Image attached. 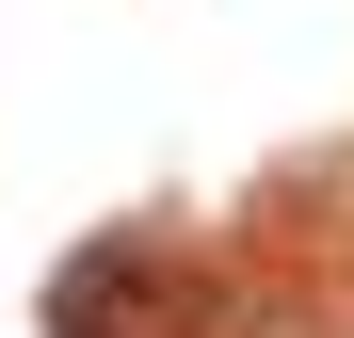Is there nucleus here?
Returning a JSON list of instances; mask_svg holds the SVG:
<instances>
[{
    "mask_svg": "<svg viewBox=\"0 0 354 338\" xmlns=\"http://www.w3.org/2000/svg\"><path fill=\"white\" fill-rule=\"evenodd\" d=\"M194 258L161 242V225H129V242L65 258V290H48V338H194Z\"/></svg>",
    "mask_w": 354,
    "mask_h": 338,
    "instance_id": "obj_1",
    "label": "nucleus"
},
{
    "mask_svg": "<svg viewBox=\"0 0 354 338\" xmlns=\"http://www.w3.org/2000/svg\"><path fill=\"white\" fill-rule=\"evenodd\" d=\"M242 338H338V322H306V306H258V322H242Z\"/></svg>",
    "mask_w": 354,
    "mask_h": 338,
    "instance_id": "obj_2",
    "label": "nucleus"
}]
</instances>
